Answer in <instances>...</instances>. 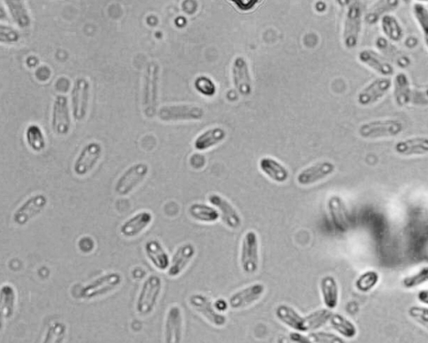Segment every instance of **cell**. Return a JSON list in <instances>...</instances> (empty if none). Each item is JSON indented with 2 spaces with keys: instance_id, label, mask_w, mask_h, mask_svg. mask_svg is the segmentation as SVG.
Wrapping results in <instances>:
<instances>
[{
  "instance_id": "cell-1",
  "label": "cell",
  "mask_w": 428,
  "mask_h": 343,
  "mask_svg": "<svg viewBox=\"0 0 428 343\" xmlns=\"http://www.w3.org/2000/svg\"><path fill=\"white\" fill-rule=\"evenodd\" d=\"M163 287V280L154 274L144 280L136 302V311L139 316L146 318L153 313L161 298Z\"/></svg>"
},
{
  "instance_id": "cell-2",
  "label": "cell",
  "mask_w": 428,
  "mask_h": 343,
  "mask_svg": "<svg viewBox=\"0 0 428 343\" xmlns=\"http://www.w3.org/2000/svg\"><path fill=\"white\" fill-rule=\"evenodd\" d=\"M159 71V65L157 61H150L146 65L142 92V110L145 117L148 118H152L157 114Z\"/></svg>"
},
{
  "instance_id": "cell-3",
  "label": "cell",
  "mask_w": 428,
  "mask_h": 343,
  "mask_svg": "<svg viewBox=\"0 0 428 343\" xmlns=\"http://www.w3.org/2000/svg\"><path fill=\"white\" fill-rule=\"evenodd\" d=\"M240 267L248 276H254L260 269V239L254 230H249L242 238L240 245Z\"/></svg>"
},
{
  "instance_id": "cell-4",
  "label": "cell",
  "mask_w": 428,
  "mask_h": 343,
  "mask_svg": "<svg viewBox=\"0 0 428 343\" xmlns=\"http://www.w3.org/2000/svg\"><path fill=\"white\" fill-rule=\"evenodd\" d=\"M123 276L119 272H108L99 276L86 285L80 291V298L83 300H93L117 290L121 286Z\"/></svg>"
},
{
  "instance_id": "cell-5",
  "label": "cell",
  "mask_w": 428,
  "mask_h": 343,
  "mask_svg": "<svg viewBox=\"0 0 428 343\" xmlns=\"http://www.w3.org/2000/svg\"><path fill=\"white\" fill-rule=\"evenodd\" d=\"M362 28V6L360 1H354L346 11L343 41L346 49H353L359 43Z\"/></svg>"
},
{
  "instance_id": "cell-6",
  "label": "cell",
  "mask_w": 428,
  "mask_h": 343,
  "mask_svg": "<svg viewBox=\"0 0 428 343\" xmlns=\"http://www.w3.org/2000/svg\"><path fill=\"white\" fill-rule=\"evenodd\" d=\"M188 304L192 309L210 324L218 329H222L227 323V318L225 314L221 313L216 309L214 302L203 293H194L188 298Z\"/></svg>"
},
{
  "instance_id": "cell-7",
  "label": "cell",
  "mask_w": 428,
  "mask_h": 343,
  "mask_svg": "<svg viewBox=\"0 0 428 343\" xmlns=\"http://www.w3.org/2000/svg\"><path fill=\"white\" fill-rule=\"evenodd\" d=\"M149 173V166L145 163H138L131 166L119 177L115 184V192L121 197L132 194Z\"/></svg>"
},
{
  "instance_id": "cell-8",
  "label": "cell",
  "mask_w": 428,
  "mask_h": 343,
  "mask_svg": "<svg viewBox=\"0 0 428 343\" xmlns=\"http://www.w3.org/2000/svg\"><path fill=\"white\" fill-rule=\"evenodd\" d=\"M403 124L400 121L393 119L376 120L362 124L359 129V135L365 140H381L398 136L403 133Z\"/></svg>"
},
{
  "instance_id": "cell-9",
  "label": "cell",
  "mask_w": 428,
  "mask_h": 343,
  "mask_svg": "<svg viewBox=\"0 0 428 343\" xmlns=\"http://www.w3.org/2000/svg\"><path fill=\"white\" fill-rule=\"evenodd\" d=\"M48 198L44 194L30 196L14 212L12 219L15 225L23 227L36 218L48 206Z\"/></svg>"
},
{
  "instance_id": "cell-10",
  "label": "cell",
  "mask_w": 428,
  "mask_h": 343,
  "mask_svg": "<svg viewBox=\"0 0 428 343\" xmlns=\"http://www.w3.org/2000/svg\"><path fill=\"white\" fill-rule=\"evenodd\" d=\"M264 283H256L233 293L227 299L231 309L240 311L246 309L260 302L265 294Z\"/></svg>"
},
{
  "instance_id": "cell-11",
  "label": "cell",
  "mask_w": 428,
  "mask_h": 343,
  "mask_svg": "<svg viewBox=\"0 0 428 343\" xmlns=\"http://www.w3.org/2000/svg\"><path fill=\"white\" fill-rule=\"evenodd\" d=\"M102 146L98 142H91L84 146L73 166V171L78 177H85L89 175L102 156Z\"/></svg>"
},
{
  "instance_id": "cell-12",
  "label": "cell",
  "mask_w": 428,
  "mask_h": 343,
  "mask_svg": "<svg viewBox=\"0 0 428 343\" xmlns=\"http://www.w3.org/2000/svg\"><path fill=\"white\" fill-rule=\"evenodd\" d=\"M202 107L194 105L164 106L158 111V118L163 122L196 121L204 117Z\"/></svg>"
},
{
  "instance_id": "cell-13",
  "label": "cell",
  "mask_w": 428,
  "mask_h": 343,
  "mask_svg": "<svg viewBox=\"0 0 428 343\" xmlns=\"http://www.w3.org/2000/svg\"><path fill=\"white\" fill-rule=\"evenodd\" d=\"M207 199L211 206L218 211L221 221L227 229L231 230L240 229L243 221L240 212L229 200L214 192L208 195Z\"/></svg>"
},
{
  "instance_id": "cell-14",
  "label": "cell",
  "mask_w": 428,
  "mask_h": 343,
  "mask_svg": "<svg viewBox=\"0 0 428 343\" xmlns=\"http://www.w3.org/2000/svg\"><path fill=\"white\" fill-rule=\"evenodd\" d=\"M90 95V82L85 78L77 79L71 91L72 114L76 121H82L86 118Z\"/></svg>"
},
{
  "instance_id": "cell-15",
  "label": "cell",
  "mask_w": 428,
  "mask_h": 343,
  "mask_svg": "<svg viewBox=\"0 0 428 343\" xmlns=\"http://www.w3.org/2000/svg\"><path fill=\"white\" fill-rule=\"evenodd\" d=\"M184 318L182 308L172 305L166 315L164 322V342L182 343L183 338Z\"/></svg>"
},
{
  "instance_id": "cell-16",
  "label": "cell",
  "mask_w": 428,
  "mask_h": 343,
  "mask_svg": "<svg viewBox=\"0 0 428 343\" xmlns=\"http://www.w3.org/2000/svg\"><path fill=\"white\" fill-rule=\"evenodd\" d=\"M71 126L68 99L67 96H57L53 104L52 129L58 136H65Z\"/></svg>"
},
{
  "instance_id": "cell-17",
  "label": "cell",
  "mask_w": 428,
  "mask_h": 343,
  "mask_svg": "<svg viewBox=\"0 0 428 343\" xmlns=\"http://www.w3.org/2000/svg\"><path fill=\"white\" fill-rule=\"evenodd\" d=\"M335 171V165L330 161L319 162L313 165L304 168L302 171L297 175V183L300 186H311L321 181L326 179L328 177L333 175Z\"/></svg>"
},
{
  "instance_id": "cell-18",
  "label": "cell",
  "mask_w": 428,
  "mask_h": 343,
  "mask_svg": "<svg viewBox=\"0 0 428 343\" xmlns=\"http://www.w3.org/2000/svg\"><path fill=\"white\" fill-rule=\"evenodd\" d=\"M328 213L335 230L345 233L350 229V218L348 208L341 196L331 195L326 203Z\"/></svg>"
},
{
  "instance_id": "cell-19",
  "label": "cell",
  "mask_w": 428,
  "mask_h": 343,
  "mask_svg": "<svg viewBox=\"0 0 428 343\" xmlns=\"http://www.w3.org/2000/svg\"><path fill=\"white\" fill-rule=\"evenodd\" d=\"M195 245L191 242L183 243L177 247L171 259L170 265L167 271L171 278H177L186 271L196 256Z\"/></svg>"
},
{
  "instance_id": "cell-20",
  "label": "cell",
  "mask_w": 428,
  "mask_h": 343,
  "mask_svg": "<svg viewBox=\"0 0 428 343\" xmlns=\"http://www.w3.org/2000/svg\"><path fill=\"white\" fill-rule=\"evenodd\" d=\"M392 80L389 77H380L374 80L358 95L357 101L361 106H371L381 101L390 91Z\"/></svg>"
},
{
  "instance_id": "cell-21",
  "label": "cell",
  "mask_w": 428,
  "mask_h": 343,
  "mask_svg": "<svg viewBox=\"0 0 428 343\" xmlns=\"http://www.w3.org/2000/svg\"><path fill=\"white\" fill-rule=\"evenodd\" d=\"M153 222V214L148 210H142L127 219L120 227V234L126 239L139 236L148 230Z\"/></svg>"
},
{
  "instance_id": "cell-22",
  "label": "cell",
  "mask_w": 428,
  "mask_h": 343,
  "mask_svg": "<svg viewBox=\"0 0 428 343\" xmlns=\"http://www.w3.org/2000/svg\"><path fill=\"white\" fill-rule=\"evenodd\" d=\"M232 75L234 87L238 93L243 96H249L252 93V78L245 58H235L232 65Z\"/></svg>"
},
{
  "instance_id": "cell-23",
  "label": "cell",
  "mask_w": 428,
  "mask_h": 343,
  "mask_svg": "<svg viewBox=\"0 0 428 343\" xmlns=\"http://www.w3.org/2000/svg\"><path fill=\"white\" fill-rule=\"evenodd\" d=\"M275 316L278 321L289 329L298 333H306L304 317L288 304L282 303L278 305L275 309Z\"/></svg>"
},
{
  "instance_id": "cell-24",
  "label": "cell",
  "mask_w": 428,
  "mask_h": 343,
  "mask_svg": "<svg viewBox=\"0 0 428 343\" xmlns=\"http://www.w3.org/2000/svg\"><path fill=\"white\" fill-rule=\"evenodd\" d=\"M144 252L146 258L157 271H168L170 265L171 259L161 243L153 239L146 242Z\"/></svg>"
},
{
  "instance_id": "cell-25",
  "label": "cell",
  "mask_w": 428,
  "mask_h": 343,
  "mask_svg": "<svg viewBox=\"0 0 428 343\" xmlns=\"http://www.w3.org/2000/svg\"><path fill=\"white\" fill-rule=\"evenodd\" d=\"M358 59L362 64L383 77H389L394 74L393 65L372 49H363L358 55Z\"/></svg>"
},
{
  "instance_id": "cell-26",
  "label": "cell",
  "mask_w": 428,
  "mask_h": 343,
  "mask_svg": "<svg viewBox=\"0 0 428 343\" xmlns=\"http://www.w3.org/2000/svg\"><path fill=\"white\" fill-rule=\"evenodd\" d=\"M319 291L326 308L329 310L335 309L340 300V288L337 279L331 275L323 276L319 281Z\"/></svg>"
},
{
  "instance_id": "cell-27",
  "label": "cell",
  "mask_w": 428,
  "mask_h": 343,
  "mask_svg": "<svg viewBox=\"0 0 428 343\" xmlns=\"http://www.w3.org/2000/svg\"><path fill=\"white\" fill-rule=\"evenodd\" d=\"M260 170L269 179L277 184H284L286 182L290 177V172L279 161L265 157L260 160Z\"/></svg>"
},
{
  "instance_id": "cell-28",
  "label": "cell",
  "mask_w": 428,
  "mask_h": 343,
  "mask_svg": "<svg viewBox=\"0 0 428 343\" xmlns=\"http://www.w3.org/2000/svg\"><path fill=\"white\" fill-rule=\"evenodd\" d=\"M17 306V292L13 285L3 284L0 290V311L2 318L9 321L14 317Z\"/></svg>"
},
{
  "instance_id": "cell-29",
  "label": "cell",
  "mask_w": 428,
  "mask_h": 343,
  "mask_svg": "<svg viewBox=\"0 0 428 343\" xmlns=\"http://www.w3.org/2000/svg\"><path fill=\"white\" fill-rule=\"evenodd\" d=\"M396 153L402 156H420L428 154V138L414 137L400 141L394 146Z\"/></svg>"
},
{
  "instance_id": "cell-30",
  "label": "cell",
  "mask_w": 428,
  "mask_h": 343,
  "mask_svg": "<svg viewBox=\"0 0 428 343\" xmlns=\"http://www.w3.org/2000/svg\"><path fill=\"white\" fill-rule=\"evenodd\" d=\"M394 99L396 105L404 107L409 105L412 98V91L410 80L406 73L399 72L395 76L394 82Z\"/></svg>"
},
{
  "instance_id": "cell-31",
  "label": "cell",
  "mask_w": 428,
  "mask_h": 343,
  "mask_svg": "<svg viewBox=\"0 0 428 343\" xmlns=\"http://www.w3.org/2000/svg\"><path fill=\"white\" fill-rule=\"evenodd\" d=\"M226 136V131L222 127H213V129H207L205 132L200 134L196 138L194 144V148L198 151H205V150L221 144L225 140Z\"/></svg>"
},
{
  "instance_id": "cell-32",
  "label": "cell",
  "mask_w": 428,
  "mask_h": 343,
  "mask_svg": "<svg viewBox=\"0 0 428 343\" xmlns=\"http://www.w3.org/2000/svg\"><path fill=\"white\" fill-rule=\"evenodd\" d=\"M188 214L194 221L202 223H214L221 219L214 206L203 203H194L188 207Z\"/></svg>"
},
{
  "instance_id": "cell-33",
  "label": "cell",
  "mask_w": 428,
  "mask_h": 343,
  "mask_svg": "<svg viewBox=\"0 0 428 343\" xmlns=\"http://www.w3.org/2000/svg\"><path fill=\"white\" fill-rule=\"evenodd\" d=\"M329 322L331 327L343 338L350 340L357 338L358 329L356 324L345 316L333 313Z\"/></svg>"
},
{
  "instance_id": "cell-34",
  "label": "cell",
  "mask_w": 428,
  "mask_h": 343,
  "mask_svg": "<svg viewBox=\"0 0 428 343\" xmlns=\"http://www.w3.org/2000/svg\"><path fill=\"white\" fill-rule=\"evenodd\" d=\"M381 29L389 41L400 42L403 40L404 32L398 19L392 14H385L381 19Z\"/></svg>"
},
{
  "instance_id": "cell-35",
  "label": "cell",
  "mask_w": 428,
  "mask_h": 343,
  "mask_svg": "<svg viewBox=\"0 0 428 343\" xmlns=\"http://www.w3.org/2000/svg\"><path fill=\"white\" fill-rule=\"evenodd\" d=\"M6 5L10 11L14 22L22 29H25L30 25V17L25 3L19 0H7Z\"/></svg>"
},
{
  "instance_id": "cell-36",
  "label": "cell",
  "mask_w": 428,
  "mask_h": 343,
  "mask_svg": "<svg viewBox=\"0 0 428 343\" xmlns=\"http://www.w3.org/2000/svg\"><path fill=\"white\" fill-rule=\"evenodd\" d=\"M333 312L331 310L327 309V308H322L312 311L311 313L304 317V322H306V333H312V331H317L323 326H325L327 322H329Z\"/></svg>"
},
{
  "instance_id": "cell-37",
  "label": "cell",
  "mask_w": 428,
  "mask_h": 343,
  "mask_svg": "<svg viewBox=\"0 0 428 343\" xmlns=\"http://www.w3.org/2000/svg\"><path fill=\"white\" fill-rule=\"evenodd\" d=\"M25 137L30 148L36 153L45 150L46 142L43 131L37 125H30L26 129Z\"/></svg>"
},
{
  "instance_id": "cell-38",
  "label": "cell",
  "mask_w": 428,
  "mask_h": 343,
  "mask_svg": "<svg viewBox=\"0 0 428 343\" xmlns=\"http://www.w3.org/2000/svg\"><path fill=\"white\" fill-rule=\"evenodd\" d=\"M381 276L379 273L374 269H369L361 273L354 283L357 290L361 293H368L377 287L380 283Z\"/></svg>"
},
{
  "instance_id": "cell-39",
  "label": "cell",
  "mask_w": 428,
  "mask_h": 343,
  "mask_svg": "<svg viewBox=\"0 0 428 343\" xmlns=\"http://www.w3.org/2000/svg\"><path fill=\"white\" fill-rule=\"evenodd\" d=\"M67 330V326L63 322H52L46 329L41 343H65Z\"/></svg>"
},
{
  "instance_id": "cell-40",
  "label": "cell",
  "mask_w": 428,
  "mask_h": 343,
  "mask_svg": "<svg viewBox=\"0 0 428 343\" xmlns=\"http://www.w3.org/2000/svg\"><path fill=\"white\" fill-rule=\"evenodd\" d=\"M412 10L416 21L422 30L424 41L428 49V9L423 3H416Z\"/></svg>"
},
{
  "instance_id": "cell-41",
  "label": "cell",
  "mask_w": 428,
  "mask_h": 343,
  "mask_svg": "<svg viewBox=\"0 0 428 343\" xmlns=\"http://www.w3.org/2000/svg\"><path fill=\"white\" fill-rule=\"evenodd\" d=\"M399 5V1H380L372 8V10L366 15V21L369 24H376L381 15L389 10L395 9Z\"/></svg>"
},
{
  "instance_id": "cell-42",
  "label": "cell",
  "mask_w": 428,
  "mask_h": 343,
  "mask_svg": "<svg viewBox=\"0 0 428 343\" xmlns=\"http://www.w3.org/2000/svg\"><path fill=\"white\" fill-rule=\"evenodd\" d=\"M403 286L406 289H414L428 283V267L420 269L418 272L407 276L403 279Z\"/></svg>"
},
{
  "instance_id": "cell-43",
  "label": "cell",
  "mask_w": 428,
  "mask_h": 343,
  "mask_svg": "<svg viewBox=\"0 0 428 343\" xmlns=\"http://www.w3.org/2000/svg\"><path fill=\"white\" fill-rule=\"evenodd\" d=\"M194 87L196 91L203 96H214L217 91L216 85L213 82V80L206 76H200L198 78H196L194 82Z\"/></svg>"
},
{
  "instance_id": "cell-44",
  "label": "cell",
  "mask_w": 428,
  "mask_h": 343,
  "mask_svg": "<svg viewBox=\"0 0 428 343\" xmlns=\"http://www.w3.org/2000/svg\"><path fill=\"white\" fill-rule=\"evenodd\" d=\"M308 337L315 343H347L345 338L340 335L325 331H312Z\"/></svg>"
},
{
  "instance_id": "cell-45",
  "label": "cell",
  "mask_w": 428,
  "mask_h": 343,
  "mask_svg": "<svg viewBox=\"0 0 428 343\" xmlns=\"http://www.w3.org/2000/svg\"><path fill=\"white\" fill-rule=\"evenodd\" d=\"M408 315L418 325L428 331V307L412 306L408 310Z\"/></svg>"
},
{
  "instance_id": "cell-46",
  "label": "cell",
  "mask_w": 428,
  "mask_h": 343,
  "mask_svg": "<svg viewBox=\"0 0 428 343\" xmlns=\"http://www.w3.org/2000/svg\"><path fill=\"white\" fill-rule=\"evenodd\" d=\"M19 40V34L12 27L3 25V24L0 25V41L2 43H16Z\"/></svg>"
},
{
  "instance_id": "cell-47",
  "label": "cell",
  "mask_w": 428,
  "mask_h": 343,
  "mask_svg": "<svg viewBox=\"0 0 428 343\" xmlns=\"http://www.w3.org/2000/svg\"><path fill=\"white\" fill-rule=\"evenodd\" d=\"M206 160L202 154H194L190 159V165L192 168L199 170L205 166Z\"/></svg>"
},
{
  "instance_id": "cell-48",
  "label": "cell",
  "mask_w": 428,
  "mask_h": 343,
  "mask_svg": "<svg viewBox=\"0 0 428 343\" xmlns=\"http://www.w3.org/2000/svg\"><path fill=\"white\" fill-rule=\"evenodd\" d=\"M289 338L291 339L292 343H315L310 337L304 336L303 333H298V331H292Z\"/></svg>"
},
{
  "instance_id": "cell-49",
  "label": "cell",
  "mask_w": 428,
  "mask_h": 343,
  "mask_svg": "<svg viewBox=\"0 0 428 343\" xmlns=\"http://www.w3.org/2000/svg\"><path fill=\"white\" fill-rule=\"evenodd\" d=\"M234 5L237 6L238 10L242 11H248L253 10V8L257 5V0H249V1H241V0H236L233 1Z\"/></svg>"
},
{
  "instance_id": "cell-50",
  "label": "cell",
  "mask_w": 428,
  "mask_h": 343,
  "mask_svg": "<svg viewBox=\"0 0 428 343\" xmlns=\"http://www.w3.org/2000/svg\"><path fill=\"white\" fill-rule=\"evenodd\" d=\"M78 246L80 250H82L83 253H86L87 246H88L91 250L94 249V241L90 237H83L79 241Z\"/></svg>"
},
{
  "instance_id": "cell-51",
  "label": "cell",
  "mask_w": 428,
  "mask_h": 343,
  "mask_svg": "<svg viewBox=\"0 0 428 343\" xmlns=\"http://www.w3.org/2000/svg\"><path fill=\"white\" fill-rule=\"evenodd\" d=\"M214 305L216 309H217L218 312H221V313L223 314H225V312L227 310V308L229 307L227 300L223 299L216 300V302H214Z\"/></svg>"
},
{
  "instance_id": "cell-52",
  "label": "cell",
  "mask_w": 428,
  "mask_h": 343,
  "mask_svg": "<svg viewBox=\"0 0 428 343\" xmlns=\"http://www.w3.org/2000/svg\"><path fill=\"white\" fill-rule=\"evenodd\" d=\"M418 299L420 302L428 307V290H421L418 292Z\"/></svg>"
},
{
  "instance_id": "cell-53",
  "label": "cell",
  "mask_w": 428,
  "mask_h": 343,
  "mask_svg": "<svg viewBox=\"0 0 428 343\" xmlns=\"http://www.w3.org/2000/svg\"><path fill=\"white\" fill-rule=\"evenodd\" d=\"M276 343H292L291 339L284 335H280L276 339Z\"/></svg>"
},
{
  "instance_id": "cell-54",
  "label": "cell",
  "mask_w": 428,
  "mask_h": 343,
  "mask_svg": "<svg viewBox=\"0 0 428 343\" xmlns=\"http://www.w3.org/2000/svg\"><path fill=\"white\" fill-rule=\"evenodd\" d=\"M425 94H426L427 98H428V85L425 88Z\"/></svg>"
}]
</instances>
